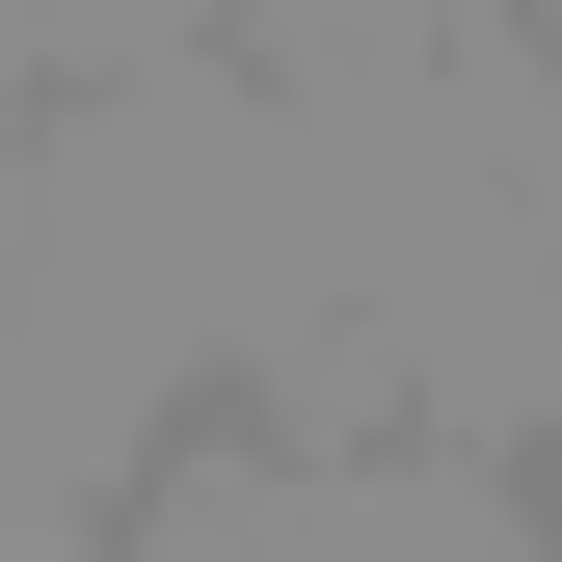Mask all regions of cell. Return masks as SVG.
Listing matches in <instances>:
<instances>
[{"label":"cell","instance_id":"obj_1","mask_svg":"<svg viewBox=\"0 0 562 562\" xmlns=\"http://www.w3.org/2000/svg\"><path fill=\"white\" fill-rule=\"evenodd\" d=\"M0 268H27V322L81 348L134 429H188L268 322H322V268H295V81H268L241 27H161V54H108V81H54Z\"/></svg>","mask_w":562,"mask_h":562},{"label":"cell","instance_id":"obj_2","mask_svg":"<svg viewBox=\"0 0 562 562\" xmlns=\"http://www.w3.org/2000/svg\"><path fill=\"white\" fill-rule=\"evenodd\" d=\"M0 482H54V509H108V482H161V429L81 375V348L27 322V268H0Z\"/></svg>","mask_w":562,"mask_h":562},{"label":"cell","instance_id":"obj_3","mask_svg":"<svg viewBox=\"0 0 562 562\" xmlns=\"http://www.w3.org/2000/svg\"><path fill=\"white\" fill-rule=\"evenodd\" d=\"M0 562H108V509H54V482H0Z\"/></svg>","mask_w":562,"mask_h":562}]
</instances>
